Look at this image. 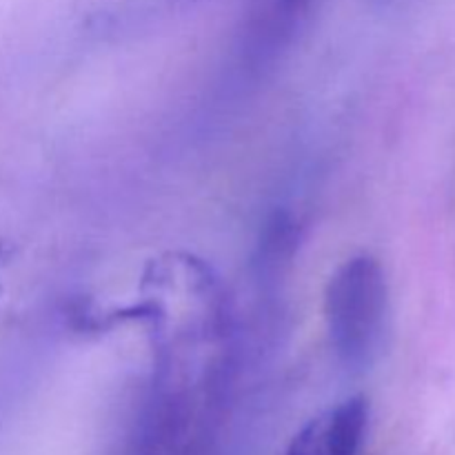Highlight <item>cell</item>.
<instances>
[{
    "mask_svg": "<svg viewBox=\"0 0 455 455\" xmlns=\"http://www.w3.org/2000/svg\"><path fill=\"white\" fill-rule=\"evenodd\" d=\"M324 329L333 355L349 369H367L378 358L389 320V284L369 253L349 258L327 280Z\"/></svg>",
    "mask_w": 455,
    "mask_h": 455,
    "instance_id": "6da1fadb",
    "label": "cell"
},
{
    "mask_svg": "<svg viewBox=\"0 0 455 455\" xmlns=\"http://www.w3.org/2000/svg\"><path fill=\"white\" fill-rule=\"evenodd\" d=\"M311 0H247L238 27V60L249 74H265L283 60L309 16Z\"/></svg>",
    "mask_w": 455,
    "mask_h": 455,
    "instance_id": "7a4b0ae2",
    "label": "cell"
},
{
    "mask_svg": "<svg viewBox=\"0 0 455 455\" xmlns=\"http://www.w3.org/2000/svg\"><path fill=\"white\" fill-rule=\"evenodd\" d=\"M369 429V404L354 395L311 418L283 455H360Z\"/></svg>",
    "mask_w": 455,
    "mask_h": 455,
    "instance_id": "3957f363",
    "label": "cell"
}]
</instances>
